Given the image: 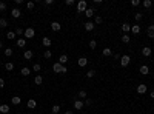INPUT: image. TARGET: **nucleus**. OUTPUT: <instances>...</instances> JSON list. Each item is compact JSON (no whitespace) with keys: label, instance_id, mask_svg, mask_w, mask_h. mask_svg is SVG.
<instances>
[{"label":"nucleus","instance_id":"nucleus-23","mask_svg":"<svg viewBox=\"0 0 154 114\" xmlns=\"http://www.w3.org/2000/svg\"><path fill=\"white\" fill-rule=\"evenodd\" d=\"M20 102H22V99L19 97V96H14V97L11 99V103H12V105H20Z\"/></svg>","mask_w":154,"mask_h":114},{"label":"nucleus","instance_id":"nucleus-50","mask_svg":"<svg viewBox=\"0 0 154 114\" xmlns=\"http://www.w3.org/2000/svg\"><path fill=\"white\" fill-rule=\"evenodd\" d=\"M151 99H154V91H151Z\"/></svg>","mask_w":154,"mask_h":114},{"label":"nucleus","instance_id":"nucleus-12","mask_svg":"<svg viewBox=\"0 0 154 114\" xmlns=\"http://www.w3.org/2000/svg\"><path fill=\"white\" fill-rule=\"evenodd\" d=\"M60 28H62V26H60L59 22H52V23H51V29H52V31H60Z\"/></svg>","mask_w":154,"mask_h":114},{"label":"nucleus","instance_id":"nucleus-16","mask_svg":"<svg viewBox=\"0 0 154 114\" xmlns=\"http://www.w3.org/2000/svg\"><path fill=\"white\" fill-rule=\"evenodd\" d=\"M77 63H79V66H86L88 59H86V57H80V59L77 60Z\"/></svg>","mask_w":154,"mask_h":114},{"label":"nucleus","instance_id":"nucleus-6","mask_svg":"<svg viewBox=\"0 0 154 114\" xmlns=\"http://www.w3.org/2000/svg\"><path fill=\"white\" fill-rule=\"evenodd\" d=\"M148 91V86L147 85H143V83H140L139 86H137V93L139 94H145V93H147Z\"/></svg>","mask_w":154,"mask_h":114},{"label":"nucleus","instance_id":"nucleus-42","mask_svg":"<svg viewBox=\"0 0 154 114\" xmlns=\"http://www.w3.org/2000/svg\"><path fill=\"white\" fill-rule=\"evenodd\" d=\"M134 17H136V20L139 22V20H142V17H143V14H142V12H137V14H136Z\"/></svg>","mask_w":154,"mask_h":114},{"label":"nucleus","instance_id":"nucleus-13","mask_svg":"<svg viewBox=\"0 0 154 114\" xmlns=\"http://www.w3.org/2000/svg\"><path fill=\"white\" fill-rule=\"evenodd\" d=\"M94 28H96V25H94L93 22H86V23H85V29H86V31H93Z\"/></svg>","mask_w":154,"mask_h":114},{"label":"nucleus","instance_id":"nucleus-37","mask_svg":"<svg viewBox=\"0 0 154 114\" xmlns=\"http://www.w3.org/2000/svg\"><path fill=\"white\" fill-rule=\"evenodd\" d=\"M22 34H25V29H23V28H17V29H15V36H22Z\"/></svg>","mask_w":154,"mask_h":114},{"label":"nucleus","instance_id":"nucleus-7","mask_svg":"<svg viewBox=\"0 0 154 114\" xmlns=\"http://www.w3.org/2000/svg\"><path fill=\"white\" fill-rule=\"evenodd\" d=\"M0 113H2V114H8V113H9V105L2 103V105H0Z\"/></svg>","mask_w":154,"mask_h":114},{"label":"nucleus","instance_id":"nucleus-21","mask_svg":"<svg viewBox=\"0 0 154 114\" xmlns=\"http://www.w3.org/2000/svg\"><path fill=\"white\" fill-rule=\"evenodd\" d=\"M74 108H76V110H82V108H83V102L77 99V100L74 102Z\"/></svg>","mask_w":154,"mask_h":114},{"label":"nucleus","instance_id":"nucleus-43","mask_svg":"<svg viewBox=\"0 0 154 114\" xmlns=\"http://www.w3.org/2000/svg\"><path fill=\"white\" fill-rule=\"evenodd\" d=\"M6 9V3L5 2H0V11H5Z\"/></svg>","mask_w":154,"mask_h":114},{"label":"nucleus","instance_id":"nucleus-29","mask_svg":"<svg viewBox=\"0 0 154 114\" xmlns=\"http://www.w3.org/2000/svg\"><path fill=\"white\" fill-rule=\"evenodd\" d=\"M6 26H8V20L2 17V19H0V28H6Z\"/></svg>","mask_w":154,"mask_h":114},{"label":"nucleus","instance_id":"nucleus-52","mask_svg":"<svg viewBox=\"0 0 154 114\" xmlns=\"http://www.w3.org/2000/svg\"><path fill=\"white\" fill-rule=\"evenodd\" d=\"M65 114H72V113L71 111H65Z\"/></svg>","mask_w":154,"mask_h":114},{"label":"nucleus","instance_id":"nucleus-4","mask_svg":"<svg viewBox=\"0 0 154 114\" xmlns=\"http://www.w3.org/2000/svg\"><path fill=\"white\" fill-rule=\"evenodd\" d=\"M23 36H25L26 39H32V37L35 36V31H34L32 28H26V29H25V34H23Z\"/></svg>","mask_w":154,"mask_h":114},{"label":"nucleus","instance_id":"nucleus-15","mask_svg":"<svg viewBox=\"0 0 154 114\" xmlns=\"http://www.w3.org/2000/svg\"><path fill=\"white\" fill-rule=\"evenodd\" d=\"M142 54H143L145 57H150V56H151V48H150V46H145V48L142 49Z\"/></svg>","mask_w":154,"mask_h":114},{"label":"nucleus","instance_id":"nucleus-19","mask_svg":"<svg viewBox=\"0 0 154 114\" xmlns=\"http://www.w3.org/2000/svg\"><path fill=\"white\" fill-rule=\"evenodd\" d=\"M68 62V56L66 54H62L60 57H59V63H62V65H65Z\"/></svg>","mask_w":154,"mask_h":114},{"label":"nucleus","instance_id":"nucleus-17","mask_svg":"<svg viewBox=\"0 0 154 114\" xmlns=\"http://www.w3.org/2000/svg\"><path fill=\"white\" fill-rule=\"evenodd\" d=\"M35 107H37V102H35L34 99H29V100H28V108H29V110H34Z\"/></svg>","mask_w":154,"mask_h":114},{"label":"nucleus","instance_id":"nucleus-9","mask_svg":"<svg viewBox=\"0 0 154 114\" xmlns=\"http://www.w3.org/2000/svg\"><path fill=\"white\" fill-rule=\"evenodd\" d=\"M42 43H43V46H46V48H49V46L52 45V40H51L49 37H43V39H42Z\"/></svg>","mask_w":154,"mask_h":114},{"label":"nucleus","instance_id":"nucleus-24","mask_svg":"<svg viewBox=\"0 0 154 114\" xmlns=\"http://www.w3.org/2000/svg\"><path fill=\"white\" fill-rule=\"evenodd\" d=\"M131 32H133V34H139V32H140V26H139V25H133V26H131Z\"/></svg>","mask_w":154,"mask_h":114},{"label":"nucleus","instance_id":"nucleus-3","mask_svg":"<svg viewBox=\"0 0 154 114\" xmlns=\"http://www.w3.org/2000/svg\"><path fill=\"white\" fill-rule=\"evenodd\" d=\"M63 66H65V65H62V63L56 62V63L52 65V71H54V73H57V74H62V69H63Z\"/></svg>","mask_w":154,"mask_h":114},{"label":"nucleus","instance_id":"nucleus-47","mask_svg":"<svg viewBox=\"0 0 154 114\" xmlns=\"http://www.w3.org/2000/svg\"><path fill=\"white\" fill-rule=\"evenodd\" d=\"M65 3H66L68 6H72V5H74L76 2H74V0H66V2H65Z\"/></svg>","mask_w":154,"mask_h":114},{"label":"nucleus","instance_id":"nucleus-30","mask_svg":"<svg viewBox=\"0 0 154 114\" xmlns=\"http://www.w3.org/2000/svg\"><path fill=\"white\" fill-rule=\"evenodd\" d=\"M6 39H9V40H14V39H15V32H14V31H9V32L6 34Z\"/></svg>","mask_w":154,"mask_h":114},{"label":"nucleus","instance_id":"nucleus-10","mask_svg":"<svg viewBox=\"0 0 154 114\" xmlns=\"http://www.w3.org/2000/svg\"><path fill=\"white\" fill-rule=\"evenodd\" d=\"M32 56H34V52H32L31 49H26V51L23 52V57H25L26 60H31V59H32Z\"/></svg>","mask_w":154,"mask_h":114},{"label":"nucleus","instance_id":"nucleus-14","mask_svg":"<svg viewBox=\"0 0 154 114\" xmlns=\"http://www.w3.org/2000/svg\"><path fill=\"white\" fill-rule=\"evenodd\" d=\"M122 31H123L125 34H128V32L131 31V25H130V23H123V25H122Z\"/></svg>","mask_w":154,"mask_h":114},{"label":"nucleus","instance_id":"nucleus-35","mask_svg":"<svg viewBox=\"0 0 154 114\" xmlns=\"http://www.w3.org/2000/svg\"><path fill=\"white\" fill-rule=\"evenodd\" d=\"M94 76H96V71H94V69H89V71L86 73V77H88V79H91V77H94Z\"/></svg>","mask_w":154,"mask_h":114},{"label":"nucleus","instance_id":"nucleus-8","mask_svg":"<svg viewBox=\"0 0 154 114\" xmlns=\"http://www.w3.org/2000/svg\"><path fill=\"white\" fill-rule=\"evenodd\" d=\"M139 73H140L142 76H147V74H150V68H148L147 65H142L140 69H139Z\"/></svg>","mask_w":154,"mask_h":114},{"label":"nucleus","instance_id":"nucleus-27","mask_svg":"<svg viewBox=\"0 0 154 114\" xmlns=\"http://www.w3.org/2000/svg\"><path fill=\"white\" fill-rule=\"evenodd\" d=\"M25 45H26V39H19V40H17V46L23 48Z\"/></svg>","mask_w":154,"mask_h":114},{"label":"nucleus","instance_id":"nucleus-48","mask_svg":"<svg viewBox=\"0 0 154 114\" xmlns=\"http://www.w3.org/2000/svg\"><path fill=\"white\" fill-rule=\"evenodd\" d=\"M3 86H5V80H3L2 77H0V88H3Z\"/></svg>","mask_w":154,"mask_h":114},{"label":"nucleus","instance_id":"nucleus-38","mask_svg":"<svg viewBox=\"0 0 154 114\" xmlns=\"http://www.w3.org/2000/svg\"><path fill=\"white\" fill-rule=\"evenodd\" d=\"M96 46H97V42H96V40H89V48L94 49Z\"/></svg>","mask_w":154,"mask_h":114},{"label":"nucleus","instance_id":"nucleus-26","mask_svg":"<svg viewBox=\"0 0 154 114\" xmlns=\"http://www.w3.org/2000/svg\"><path fill=\"white\" fill-rule=\"evenodd\" d=\"M12 52H14V51H12V48H6V49L3 51V54H5L6 57H11V56H12Z\"/></svg>","mask_w":154,"mask_h":114},{"label":"nucleus","instance_id":"nucleus-5","mask_svg":"<svg viewBox=\"0 0 154 114\" xmlns=\"http://www.w3.org/2000/svg\"><path fill=\"white\" fill-rule=\"evenodd\" d=\"M11 15H12V19H19V17L22 15V11L19 9V8H14V9L11 11Z\"/></svg>","mask_w":154,"mask_h":114},{"label":"nucleus","instance_id":"nucleus-28","mask_svg":"<svg viewBox=\"0 0 154 114\" xmlns=\"http://www.w3.org/2000/svg\"><path fill=\"white\" fill-rule=\"evenodd\" d=\"M5 68H6V71H12V69H14V63L8 62V63H5Z\"/></svg>","mask_w":154,"mask_h":114},{"label":"nucleus","instance_id":"nucleus-11","mask_svg":"<svg viewBox=\"0 0 154 114\" xmlns=\"http://www.w3.org/2000/svg\"><path fill=\"white\" fill-rule=\"evenodd\" d=\"M147 32H148V37L154 39V25H150V26H148V29H147Z\"/></svg>","mask_w":154,"mask_h":114},{"label":"nucleus","instance_id":"nucleus-41","mask_svg":"<svg viewBox=\"0 0 154 114\" xmlns=\"http://www.w3.org/2000/svg\"><path fill=\"white\" fill-rule=\"evenodd\" d=\"M40 68H42V66H40V63H35V65L32 66V69H34L35 73H39V71H40Z\"/></svg>","mask_w":154,"mask_h":114},{"label":"nucleus","instance_id":"nucleus-36","mask_svg":"<svg viewBox=\"0 0 154 114\" xmlns=\"http://www.w3.org/2000/svg\"><path fill=\"white\" fill-rule=\"evenodd\" d=\"M79 97H80V99H86V91H85V90L79 91Z\"/></svg>","mask_w":154,"mask_h":114},{"label":"nucleus","instance_id":"nucleus-51","mask_svg":"<svg viewBox=\"0 0 154 114\" xmlns=\"http://www.w3.org/2000/svg\"><path fill=\"white\" fill-rule=\"evenodd\" d=\"M2 48H3V43H2V42H0V49H2Z\"/></svg>","mask_w":154,"mask_h":114},{"label":"nucleus","instance_id":"nucleus-22","mask_svg":"<svg viewBox=\"0 0 154 114\" xmlns=\"http://www.w3.org/2000/svg\"><path fill=\"white\" fill-rule=\"evenodd\" d=\"M20 74L26 77V76H29V74H31V69H29V68H26V66H23V68H22V71H20Z\"/></svg>","mask_w":154,"mask_h":114},{"label":"nucleus","instance_id":"nucleus-45","mask_svg":"<svg viewBox=\"0 0 154 114\" xmlns=\"http://www.w3.org/2000/svg\"><path fill=\"white\" fill-rule=\"evenodd\" d=\"M91 103H93V100H91V99H85V102H83V105H88V107H89Z\"/></svg>","mask_w":154,"mask_h":114},{"label":"nucleus","instance_id":"nucleus-18","mask_svg":"<svg viewBox=\"0 0 154 114\" xmlns=\"http://www.w3.org/2000/svg\"><path fill=\"white\" fill-rule=\"evenodd\" d=\"M102 54H103L105 57H110V56H113V51H111V48H103Z\"/></svg>","mask_w":154,"mask_h":114},{"label":"nucleus","instance_id":"nucleus-1","mask_svg":"<svg viewBox=\"0 0 154 114\" xmlns=\"http://www.w3.org/2000/svg\"><path fill=\"white\" fill-rule=\"evenodd\" d=\"M88 9V2L86 0H80L77 2V12H85Z\"/></svg>","mask_w":154,"mask_h":114},{"label":"nucleus","instance_id":"nucleus-39","mask_svg":"<svg viewBox=\"0 0 154 114\" xmlns=\"http://www.w3.org/2000/svg\"><path fill=\"white\" fill-rule=\"evenodd\" d=\"M99 23H102V17H100V15H96V19H94V25H99Z\"/></svg>","mask_w":154,"mask_h":114},{"label":"nucleus","instance_id":"nucleus-49","mask_svg":"<svg viewBox=\"0 0 154 114\" xmlns=\"http://www.w3.org/2000/svg\"><path fill=\"white\" fill-rule=\"evenodd\" d=\"M120 57H122V56H120V54H117V52L114 54V59H116V60H120Z\"/></svg>","mask_w":154,"mask_h":114},{"label":"nucleus","instance_id":"nucleus-44","mask_svg":"<svg viewBox=\"0 0 154 114\" xmlns=\"http://www.w3.org/2000/svg\"><path fill=\"white\" fill-rule=\"evenodd\" d=\"M131 5H133V6H139V5H140V0H133Z\"/></svg>","mask_w":154,"mask_h":114},{"label":"nucleus","instance_id":"nucleus-33","mask_svg":"<svg viewBox=\"0 0 154 114\" xmlns=\"http://www.w3.org/2000/svg\"><path fill=\"white\" fill-rule=\"evenodd\" d=\"M145 8H151L153 6V2H151V0H143V3H142Z\"/></svg>","mask_w":154,"mask_h":114},{"label":"nucleus","instance_id":"nucleus-32","mask_svg":"<svg viewBox=\"0 0 154 114\" xmlns=\"http://www.w3.org/2000/svg\"><path fill=\"white\" fill-rule=\"evenodd\" d=\"M43 57H45V59H51V57H52V52H51L49 49H46V51L43 52Z\"/></svg>","mask_w":154,"mask_h":114},{"label":"nucleus","instance_id":"nucleus-40","mask_svg":"<svg viewBox=\"0 0 154 114\" xmlns=\"http://www.w3.org/2000/svg\"><path fill=\"white\" fill-rule=\"evenodd\" d=\"M60 111V107H59V105H54V107H52V114H57Z\"/></svg>","mask_w":154,"mask_h":114},{"label":"nucleus","instance_id":"nucleus-34","mask_svg":"<svg viewBox=\"0 0 154 114\" xmlns=\"http://www.w3.org/2000/svg\"><path fill=\"white\" fill-rule=\"evenodd\" d=\"M34 6H35V3L34 2H28V3H26V9H34Z\"/></svg>","mask_w":154,"mask_h":114},{"label":"nucleus","instance_id":"nucleus-25","mask_svg":"<svg viewBox=\"0 0 154 114\" xmlns=\"http://www.w3.org/2000/svg\"><path fill=\"white\" fill-rule=\"evenodd\" d=\"M83 14H85V15L88 17V19H89V17H93V15H94V9H93V8H88V9H86Z\"/></svg>","mask_w":154,"mask_h":114},{"label":"nucleus","instance_id":"nucleus-46","mask_svg":"<svg viewBox=\"0 0 154 114\" xmlns=\"http://www.w3.org/2000/svg\"><path fill=\"white\" fill-rule=\"evenodd\" d=\"M45 5L49 6V5H54V0H45Z\"/></svg>","mask_w":154,"mask_h":114},{"label":"nucleus","instance_id":"nucleus-31","mask_svg":"<svg viewBox=\"0 0 154 114\" xmlns=\"http://www.w3.org/2000/svg\"><path fill=\"white\" fill-rule=\"evenodd\" d=\"M130 40H131V37L128 36V34H123V36H122V42L123 43H130Z\"/></svg>","mask_w":154,"mask_h":114},{"label":"nucleus","instance_id":"nucleus-2","mask_svg":"<svg viewBox=\"0 0 154 114\" xmlns=\"http://www.w3.org/2000/svg\"><path fill=\"white\" fill-rule=\"evenodd\" d=\"M130 62H131V57H130L128 54H125V56H122V57H120V66H123V68H125V66H128V65H130Z\"/></svg>","mask_w":154,"mask_h":114},{"label":"nucleus","instance_id":"nucleus-20","mask_svg":"<svg viewBox=\"0 0 154 114\" xmlns=\"http://www.w3.org/2000/svg\"><path fill=\"white\" fill-rule=\"evenodd\" d=\"M42 82H43V77H42L40 74H37V76L34 77V83H35V85H42Z\"/></svg>","mask_w":154,"mask_h":114}]
</instances>
